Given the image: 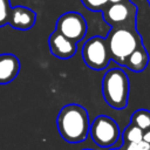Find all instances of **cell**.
Returning a JSON list of instances; mask_svg holds the SVG:
<instances>
[{"instance_id":"1","label":"cell","mask_w":150,"mask_h":150,"mask_svg":"<svg viewBox=\"0 0 150 150\" xmlns=\"http://www.w3.org/2000/svg\"><path fill=\"white\" fill-rule=\"evenodd\" d=\"M61 137L68 143H81L89 134V115L80 104H67L62 107L56 120Z\"/></svg>"},{"instance_id":"2","label":"cell","mask_w":150,"mask_h":150,"mask_svg":"<svg viewBox=\"0 0 150 150\" xmlns=\"http://www.w3.org/2000/svg\"><path fill=\"white\" fill-rule=\"evenodd\" d=\"M110 60L124 66L127 57L141 45L142 36L136 28H111L105 38Z\"/></svg>"},{"instance_id":"3","label":"cell","mask_w":150,"mask_h":150,"mask_svg":"<svg viewBox=\"0 0 150 150\" xmlns=\"http://www.w3.org/2000/svg\"><path fill=\"white\" fill-rule=\"evenodd\" d=\"M130 83L128 75L120 68L110 69L102 80V95L109 107L121 110L128 104Z\"/></svg>"},{"instance_id":"4","label":"cell","mask_w":150,"mask_h":150,"mask_svg":"<svg viewBox=\"0 0 150 150\" xmlns=\"http://www.w3.org/2000/svg\"><path fill=\"white\" fill-rule=\"evenodd\" d=\"M102 15L111 28H136L137 7L129 0L108 4Z\"/></svg>"},{"instance_id":"5","label":"cell","mask_w":150,"mask_h":150,"mask_svg":"<svg viewBox=\"0 0 150 150\" xmlns=\"http://www.w3.org/2000/svg\"><path fill=\"white\" fill-rule=\"evenodd\" d=\"M89 134L93 141L101 148L112 146L120 138V127L115 120L109 116H97L89 127Z\"/></svg>"},{"instance_id":"6","label":"cell","mask_w":150,"mask_h":150,"mask_svg":"<svg viewBox=\"0 0 150 150\" xmlns=\"http://www.w3.org/2000/svg\"><path fill=\"white\" fill-rule=\"evenodd\" d=\"M82 59L86 64L94 70L104 69L110 61L105 39L102 36L90 38L82 47Z\"/></svg>"},{"instance_id":"7","label":"cell","mask_w":150,"mask_h":150,"mask_svg":"<svg viewBox=\"0 0 150 150\" xmlns=\"http://www.w3.org/2000/svg\"><path fill=\"white\" fill-rule=\"evenodd\" d=\"M55 30L77 43L87 34V21L77 12H67L57 19Z\"/></svg>"},{"instance_id":"8","label":"cell","mask_w":150,"mask_h":150,"mask_svg":"<svg viewBox=\"0 0 150 150\" xmlns=\"http://www.w3.org/2000/svg\"><path fill=\"white\" fill-rule=\"evenodd\" d=\"M48 45H49L50 53L55 57L61 60H67L73 57L77 49V43L67 39L66 36L60 34L57 30H54L49 35Z\"/></svg>"},{"instance_id":"9","label":"cell","mask_w":150,"mask_h":150,"mask_svg":"<svg viewBox=\"0 0 150 150\" xmlns=\"http://www.w3.org/2000/svg\"><path fill=\"white\" fill-rule=\"evenodd\" d=\"M36 21V13L26 6L11 7L8 15V25L19 30L30 29Z\"/></svg>"},{"instance_id":"10","label":"cell","mask_w":150,"mask_h":150,"mask_svg":"<svg viewBox=\"0 0 150 150\" xmlns=\"http://www.w3.org/2000/svg\"><path fill=\"white\" fill-rule=\"evenodd\" d=\"M20 71V61L14 54H0V84L12 82Z\"/></svg>"},{"instance_id":"11","label":"cell","mask_w":150,"mask_h":150,"mask_svg":"<svg viewBox=\"0 0 150 150\" xmlns=\"http://www.w3.org/2000/svg\"><path fill=\"white\" fill-rule=\"evenodd\" d=\"M149 63V54L143 45L138 46L125 60L124 66L135 73L143 71Z\"/></svg>"},{"instance_id":"12","label":"cell","mask_w":150,"mask_h":150,"mask_svg":"<svg viewBox=\"0 0 150 150\" xmlns=\"http://www.w3.org/2000/svg\"><path fill=\"white\" fill-rule=\"evenodd\" d=\"M131 124L139 128L142 131L150 129V110L137 109L131 115Z\"/></svg>"},{"instance_id":"13","label":"cell","mask_w":150,"mask_h":150,"mask_svg":"<svg viewBox=\"0 0 150 150\" xmlns=\"http://www.w3.org/2000/svg\"><path fill=\"white\" fill-rule=\"evenodd\" d=\"M143 131L137 128L134 124H129L122 132V138H123V144H130V143H139L142 141Z\"/></svg>"},{"instance_id":"14","label":"cell","mask_w":150,"mask_h":150,"mask_svg":"<svg viewBox=\"0 0 150 150\" xmlns=\"http://www.w3.org/2000/svg\"><path fill=\"white\" fill-rule=\"evenodd\" d=\"M82 4L93 12H102L108 6V0H81Z\"/></svg>"},{"instance_id":"15","label":"cell","mask_w":150,"mask_h":150,"mask_svg":"<svg viewBox=\"0 0 150 150\" xmlns=\"http://www.w3.org/2000/svg\"><path fill=\"white\" fill-rule=\"evenodd\" d=\"M11 7L12 6L9 0H0V27L8 25V15Z\"/></svg>"},{"instance_id":"16","label":"cell","mask_w":150,"mask_h":150,"mask_svg":"<svg viewBox=\"0 0 150 150\" xmlns=\"http://www.w3.org/2000/svg\"><path fill=\"white\" fill-rule=\"evenodd\" d=\"M137 150H150V144L144 141H141L139 143H137Z\"/></svg>"},{"instance_id":"17","label":"cell","mask_w":150,"mask_h":150,"mask_svg":"<svg viewBox=\"0 0 150 150\" xmlns=\"http://www.w3.org/2000/svg\"><path fill=\"white\" fill-rule=\"evenodd\" d=\"M122 148L124 150H137V144L136 143H130V144H123Z\"/></svg>"},{"instance_id":"18","label":"cell","mask_w":150,"mask_h":150,"mask_svg":"<svg viewBox=\"0 0 150 150\" xmlns=\"http://www.w3.org/2000/svg\"><path fill=\"white\" fill-rule=\"evenodd\" d=\"M142 141H144V142H146V143H149V144H150V129H149V130L143 131Z\"/></svg>"},{"instance_id":"19","label":"cell","mask_w":150,"mask_h":150,"mask_svg":"<svg viewBox=\"0 0 150 150\" xmlns=\"http://www.w3.org/2000/svg\"><path fill=\"white\" fill-rule=\"evenodd\" d=\"M121 1H125V0H108L109 4H115V2H121Z\"/></svg>"},{"instance_id":"20","label":"cell","mask_w":150,"mask_h":150,"mask_svg":"<svg viewBox=\"0 0 150 150\" xmlns=\"http://www.w3.org/2000/svg\"><path fill=\"white\" fill-rule=\"evenodd\" d=\"M110 150H120V148H116V149H110Z\"/></svg>"},{"instance_id":"21","label":"cell","mask_w":150,"mask_h":150,"mask_svg":"<svg viewBox=\"0 0 150 150\" xmlns=\"http://www.w3.org/2000/svg\"><path fill=\"white\" fill-rule=\"evenodd\" d=\"M120 150H124V149H123V148H122V146H120Z\"/></svg>"},{"instance_id":"22","label":"cell","mask_w":150,"mask_h":150,"mask_svg":"<svg viewBox=\"0 0 150 150\" xmlns=\"http://www.w3.org/2000/svg\"><path fill=\"white\" fill-rule=\"evenodd\" d=\"M148 1V4H149V6H150V0H146Z\"/></svg>"},{"instance_id":"23","label":"cell","mask_w":150,"mask_h":150,"mask_svg":"<svg viewBox=\"0 0 150 150\" xmlns=\"http://www.w3.org/2000/svg\"><path fill=\"white\" fill-rule=\"evenodd\" d=\"M86 150H91V149H86Z\"/></svg>"}]
</instances>
